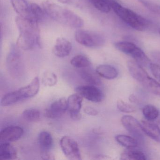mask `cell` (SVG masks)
<instances>
[{"instance_id": "obj_23", "label": "cell", "mask_w": 160, "mask_h": 160, "mask_svg": "<svg viewBox=\"0 0 160 160\" xmlns=\"http://www.w3.org/2000/svg\"><path fill=\"white\" fill-rule=\"evenodd\" d=\"M90 2L101 12L108 13L111 11V4L116 0H89Z\"/></svg>"}, {"instance_id": "obj_7", "label": "cell", "mask_w": 160, "mask_h": 160, "mask_svg": "<svg viewBox=\"0 0 160 160\" xmlns=\"http://www.w3.org/2000/svg\"><path fill=\"white\" fill-rule=\"evenodd\" d=\"M61 148L64 155L69 160H81V154L77 142L72 138L65 136L60 141Z\"/></svg>"}, {"instance_id": "obj_13", "label": "cell", "mask_w": 160, "mask_h": 160, "mask_svg": "<svg viewBox=\"0 0 160 160\" xmlns=\"http://www.w3.org/2000/svg\"><path fill=\"white\" fill-rule=\"evenodd\" d=\"M127 65L129 72L132 77L142 85L149 77L142 66L136 62L129 61L127 62Z\"/></svg>"}, {"instance_id": "obj_18", "label": "cell", "mask_w": 160, "mask_h": 160, "mask_svg": "<svg viewBox=\"0 0 160 160\" xmlns=\"http://www.w3.org/2000/svg\"><path fill=\"white\" fill-rule=\"evenodd\" d=\"M96 72L100 76L109 80L115 79L118 74L115 67L107 64L99 65L96 68Z\"/></svg>"}, {"instance_id": "obj_27", "label": "cell", "mask_w": 160, "mask_h": 160, "mask_svg": "<svg viewBox=\"0 0 160 160\" xmlns=\"http://www.w3.org/2000/svg\"><path fill=\"white\" fill-rule=\"evenodd\" d=\"M80 76L83 80L92 86H100L101 81L100 78L92 73L86 71H82L80 72Z\"/></svg>"}, {"instance_id": "obj_30", "label": "cell", "mask_w": 160, "mask_h": 160, "mask_svg": "<svg viewBox=\"0 0 160 160\" xmlns=\"http://www.w3.org/2000/svg\"><path fill=\"white\" fill-rule=\"evenodd\" d=\"M22 115L23 118L28 121H36L40 118V112L35 108H28L23 111Z\"/></svg>"}, {"instance_id": "obj_1", "label": "cell", "mask_w": 160, "mask_h": 160, "mask_svg": "<svg viewBox=\"0 0 160 160\" xmlns=\"http://www.w3.org/2000/svg\"><path fill=\"white\" fill-rule=\"evenodd\" d=\"M16 24L19 31L16 45L20 49L30 50L41 48V33L38 22L32 18L18 16Z\"/></svg>"}, {"instance_id": "obj_31", "label": "cell", "mask_w": 160, "mask_h": 160, "mask_svg": "<svg viewBox=\"0 0 160 160\" xmlns=\"http://www.w3.org/2000/svg\"><path fill=\"white\" fill-rule=\"evenodd\" d=\"M117 108L121 112L123 113H130L135 112L136 108L133 106L125 102L122 100H119L117 101Z\"/></svg>"}, {"instance_id": "obj_16", "label": "cell", "mask_w": 160, "mask_h": 160, "mask_svg": "<svg viewBox=\"0 0 160 160\" xmlns=\"http://www.w3.org/2000/svg\"><path fill=\"white\" fill-rule=\"evenodd\" d=\"M11 3L19 16L31 18L30 4H28L26 0H11Z\"/></svg>"}, {"instance_id": "obj_37", "label": "cell", "mask_w": 160, "mask_h": 160, "mask_svg": "<svg viewBox=\"0 0 160 160\" xmlns=\"http://www.w3.org/2000/svg\"><path fill=\"white\" fill-rule=\"evenodd\" d=\"M71 118L75 121H78L81 118V115L80 112L78 113H70Z\"/></svg>"}, {"instance_id": "obj_8", "label": "cell", "mask_w": 160, "mask_h": 160, "mask_svg": "<svg viewBox=\"0 0 160 160\" xmlns=\"http://www.w3.org/2000/svg\"><path fill=\"white\" fill-rule=\"evenodd\" d=\"M121 122L123 127L137 141L143 142L144 132L141 127V123L135 118L132 116L126 115L122 118Z\"/></svg>"}, {"instance_id": "obj_12", "label": "cell", "mask_w": 160, "mask_h": 160, "mask_svg": "<svg viewBox=\"0 0 160 160\" xmlns=\"http://www.w3.org/2000/svg\"><path fill=\"white\" fill-rule=\"evenodd\" d=\"M24 134V130L19 126L6 127L0 133V142L10 143L19 139Z\"/></svg>"}, {"instance_id": "obj_20", "label": "cell", "mask_w": 160, "mask_h": 160, "mask_svg": "<svg viewBox=\"0 0 160 160\" xmlns=\"http://www.w3.org/2000/svg\"><path fill=\"white\" fill-rule=\"evenodd\" d=\"M38 141L42 150L50 151L53 147V138L48 132H41L38 136Z\"/></svg>"}, {"instance_id": "obj_38", "label": "cell", "mask_w": 160, "mask_h": 160, "mask_svg": "<svg viewBox=\"0 0 160 160\" xmlns=\"http://www.w3.org/2000/svg\"><path fill=\"white\" fill-rule=\"evenodd\" d=\"M129 101H130V102H131L132 103H135L137 102L138 100L137 97L135 96L134 94H131L129 96Z\"/></svg>"}, {"instance_id": "obj_5", "label": "cell", "mask_w": 160, "mask_h": 160, "mask_svg": "<svg viewBox=\"0 0 160 160\" xmlns=\"http://www.w3.org/2000/svg\"><path fill=\"white\" fill-rule=\"evenodd\" d=\"M115 47L119 51L131 56L137 62L144 67H149L152 63L150 59L142 49L130 42H121L115 43Z\"/></svg>"}, {"instance_id": "obj_10", "label": "cell", "mask_w": 160, "mask_h": 160, "mask_svg": "<svg viewBox=\"0 0 160 160\" xmlns=\"http://www.w3.org/2000/svg\"><path fill=\"white\" fill-rule=\"evenodd\" d=\"M40 83L38 77H35L28 86L15 91L18 102L35 96L40 90Z\"/></svg>"}, {"instance_id": "obj_25", "label": "cell", "mask_w": 160, "mask_h": 160, "mask_svg": "<svg viewBox=\"0 0 160 160\" xmlns=\"http://www.w3.org/2000/svg\"><path fill=\"white\" fill-rule=\"evenodd\" d=\"M30 7L31 18L36 20L41 21L43 19L45 16V12L43 8L37 3H32L30 4Z\"/></svg>"}, {"instance_id": "obj_34", "label": "cell", "mask_w": 160, "mask_h": 160, "mask_svg": "<svg viewBox=\"0 0 160 160\" xmlns=\"http://www.w3.org/2000/svg\"><path fill=\"white\" fill-rule=\"evenodd\" d=\"M41 157L43 160H54V156L49 151L42 150Z\"/></svg>"}, {"instance_id": "obj_6", "label": "cell", "mask_w": 160, "mask_h": 160, "mask_svg": "<svg viewBox=\"0 0 160 160\" xmlns=\"http://www.w3.org/2000/svg\"><path fill=\"white\" fill-rule=\"evenodd\" d=\"M76 41L83 46L96 48L104 44V37L100 33L91 31L78 30L75 33Z\"/></svg>"}, {"instance_id": "obj_33", "label": "cell", "mask_w": 160, "mask_h": 160, "mask_svg": "<svg viewBox=\"0 0 160 160\" xmlns=\"http://www.w3.org/2000/svg\"><path fill=\"white\" fill-rule=\"evenodd\" d=\"M149 68L153 76L160 82V66L158 64L151 63Z\"/></svg>"}, {"instance_id": "obj_15", "label": "cell", "mask_w": 160, "mask_h": 160, "mask_svg": "<svg viewBox=\"0 0 160 160\" xmlns=\"http://www.w3.org/2000/svg\"><path fill=\"white\" fill-rule=\"evenodd\" d=\"M140 123L144 133L160 143V129L158 125L149 121L142 120Z\"/></svg>"}, {"instance_id": "obj_24", "label": "cell", "mask_w": 160, "mask_h": 160, "mask_svg": "<svg viewBox=\"0 0 160 160\" xmlns=\"http://www.w3.org/2000/svg\"><path fill=\"white\" fill-rule=\"evenodd\" d=\"M143 115L145 118L149 121L155 120L159 116V111L156 107L152 105H147L143 108Z\"/></svg>"}, {"instance_id": "obj_39", "label": "cell", "mask_w": 160, "mask_h": 160, "mask_svg": "<svg viewBox=\"0 0 160 160\" xmlns=\"http://www.w3.org/2000/svg\"><path fill=\"white\" fill-rule=\"evenodd\" d=\"M159 33H160V29H159Z\"/></svg>"}, {"instance_id": "obj_9", "label": "cell", "mask_w": 160, "mask_h": 160, "mask_svg": "<svg viewBox=\"0 0 160 160\" xmlns=\"http://www.w3.org/2000/svg\"><path fill=\"white\" fill-rule=\"evenodd\" d=\"M76 91L90 102H100L103 99V93L102 91L92 85L79 86L76 88Z\"/></svg>"}, {"instance_id": "obj_4", "label": "cell", "mask_w": 160, "mask_h": 160, "mask_svg": "<svg viewBox=\"0 0 160 160\" xmlns=\"http://www.w3.org/2000/svg\"><path fill=\"white\" fill-rule=\"evenodd\" d=\"M6 65L9 73L14 78H22L24 74V67L21 52L17 46H12L8 53Z\"/></svg>"}, {"instance_id": "obj_36", "label": "cell", "mask_w": 160, "mask_h": 160, "mask_svg": "<svg viewBox=\"0 0 160 160\" xmlns=\"http://www.w3.org/2000/svg\"><path fill=\"white\" fill-rule=\"evenodd\" d=\"M151 56L153 59L160 65V51H152Z\"/></svg>"}, {"instance_id": "obj_14", "label": "cell", "mask_w": 160, "mask_h": 160, "mask_svg": "<svg viewBox=\"0 0 160 160\" xmlns=\"http://www.w3.org/2000/svg\"><path fill=\"white\" fill-rule=\"evenodd\" d=\"M72 46L70 41L64 38H58L52 49L53 54L60 58H63L70 55Z\"/></svg>"}, {"instance_id": "obj_35", "label": "cell", "mask_w": 160, "mask_h": 160, "mask_svg": "<svg viewBox=\"0 0 160 160\" xmlns=\"http://www.w3.org/2000/svg\"><path fill=\"white\" fill-rule=\"evenodd\" d=\"M84 112L89 116H95L98 114V111L95 108L90 107H87L84 109Z\"/></svg>"}, {"instance_id": "obj_26", "label": "cell", "mask_w": 160, "mask_h": 160, "mask_svg": "<svg viewBox=\"0 0 160 160\" xmlns=\"http://www.w3.org/2000/svg\"><path fill=\"white\" fill-rule=\"evenodd\" d=\"M71 63L75 68H84L90 66L91 62L86 56L78 55L75 56L71 59Z\"/></svg>"}, {"instance_id": "obj_11", "label": "cell", "mask_w": 160, "mask_h": 160, "mask_svg": "<svg viewBox=\"0 0 160 160\" xmlns=\"http://www.w3.org/2000/svg\"><path fill=\"white\" fill-rule=\"evenodd\" d=\"M67 110V100L64 98H61L52 103L46 109V116L49 118H58L61 117Z\"/></svg>"}, {"instance_id": "obj_29", "label": "cell", "mask_w": 160, "mask_h": 160, "mask_svg": "<svg viewBox=\"0 0 160 160\" xmlns=\"http://www.w3.org/2000/svg\"><path fill=\"white\" fill-rule=\"evenodd\" d=\"M42 82L45 86L48 87L55 86L58 82L57 76L53 72H45L42 77Z\"/></svg>"}, {"instance_id": "obj_28", "label": "cell", "mask_w": 160, "mask_h": 160, "mask_svg": "<svg viewBox=\"0 0 160 160\" xmlns=\"http://www.w3.org/2000/svg\"><path fill=\"white\" fill-rule=\"evenodd\" d=\"M142 85L152 93L160 96V84L153 78L149 77Z\"/></svg>"}, {"instance_id": "obj_32", "label": "cell", "mask_w": 160, "mask_h": 160, "mask_svg": "<svg viewBox=\"0 0 160 160\" xmlns=\"http://www.w3.org/2000/svg\"><path fill=\"white\" fill-rule=\"evenodd\" d=\"M138 1L151 12L160 15V5L150 2L148 0H138Z\"/></svg>"}, {"instance_id": "obj_19", "label": "cell", "mask_w": 160, "mask_h": 160, "mask_svg": "<svg viewBox=\"0 0 160 160\" xmlns=\"http://www.w3.org/2000/svg\"><path fill=\"white\" fill-rule=\"evenodd\" d=\"M83 98L79 94H73L67 99L68 110L70 113L80 112L82 107Z\"/></svg>"}, {"instance_id": "obj_3", "label": "cell", "mask_w": 160, "mask_h": 160, "mask_svg": "<svg viewBox=\"0 0 160 160\" xmlns=\"http://www.w3.org/2000/svg\"><path fill=\"white\" fill-rule=\"evenodd\" d=\"M111 7L121 19L136 30L143 31L149 26L148 20L130 9L122 6L116 1L112 2Z\"/></svg>"}, {"instance_id": "obj_17", "label": "cell", "mask_w": 160, "mask_h": 160, "mask_svg": "<svg viewBox=\"0 0 160 160\" xmlns=\"http://www.w3.org/2000/svg\"><path fill=\"white\" fill-rule=\"evenodd\" d=\"M18 157L17 151L10 143H2L0 145V158L2 160H14Z\"/></svg>"}, {"instance_id": "obj_22", "label": "cell", "mask_w": 160, "mask_h": 160, "mask_svg": "<svg viewBox=\"0 0 160 160\" xmlns=\"http://www.w3.org/2000/svg\"><path fill=\"white\" fill-rule=\"evenodd\" d=\"M133 149H128L127 150L125 151L122 154L121 159L131 160H145L147 159L145 154L142 151Z\"/></svg>"}, {"instance_id": "obj_2", "label": "cell", "mask_w": 160, "mask_h": 160, "mask_svg": "<svg viewBox=\"0 0 160 160\" xmlns=\"http://www.w3.org/2000/svg\"><path fill=\"white\" fill-rule=\"evenodd\" d=\"M42 6L46 13L58 23L74 28L84 26L83 19L71 10L62 8L49 0L44 1Z\"/></svg>"}, {"instance_id": "obj_21", "label": "cell", "mask_w": 160, "mask_h": 160, "mask_svg": "<svg viewBox=\"0 0 160 160\" xmlns=\"http://www.w3.org/2000/svg\"><path fill=\"white\" fill-rule=\"evenodd\" d=\"M115 139L119 144L127 149L134 148L137 147L138 144L134 138L125 135H118L115 137Z\"/></svg>"}]
</instances>
